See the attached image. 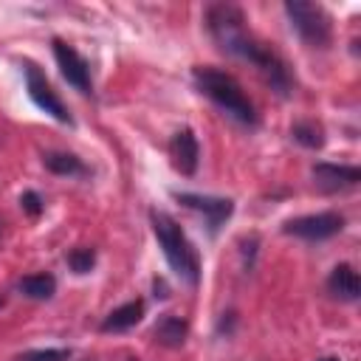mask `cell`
<instances>
[{"label": "cell", "mask_w": 361, "mask_h": 361, "mask_svg": "<svg viewBox=\"0 0 361 361\" xmlns=\"http://www.w3.org/2000/svg\"><path fill=\"white\" fill-rule=\"evenodd\" d=\"M68 268L73 271V274H90L93 271V265H96V251L93 248H87V245H82V248H73V251H68Z\"/></svg>", "instance_id": "obj_17"}, {"label": "cell", "mask_w": 361, "mask_h": 361, "mask_svg": "<svg viewBox=\"0 0 361 361\" xmlns=\"http://www.w3.org/2000/svg\"><path fill=\"white\" fill-rule=\"evenodd\" d=\"M20 206H23V212H25L28 217H39V214H42V209H45L42 197H39L34 189H28V192H23V195H20Z\"/></svg>", "instance_id": "obj_19"}, {"label": "cell", "mask_w": 361, "mask_h": 361, "mask_svg": "<svg viewBox=\"0 0 361 361\" xmlns=\"http://www.w3.org/2000/svg\"><path fill=\"white\" fill-rule=\"evenodd\" d=\"M42 164L54 175H68V178H87L90 175V169L85 166V161L76 158L73 152H45L42 155Z\"/></svg>", "instance_id": "obj_15"}, {"label": "cell", "mask_w": 361, "mask_h": 361, "mask_svg": "<svg viewBox=\"0 0 361 361\" xmlns=\"http://www.w3.org/2000/svg\"><path fill=\"white\" fill-rule=\"evenodd\" d=\"M175 200L197 214L206 217L209 223V234H217L220 226L231 217L234 212V200L231 197H212V195H195V192H175Z\"/></svg>", "instance_id": "obj_8"}, {"label": "cell", "mask_w": 361, "mask_h": 361, "mask_svg": "<svg viewBox=\"0 0 361 361\" xmlns=\"http://www.w3.org/2000/svg\"><path fill=\"white\" fill-rule=\"evenodd\" d=\"M144 310H147L144 299H130V302L113 307V310L102 319L99 330H102V333H124V330L135 327V324L144 319Z\"/></svg>", "instance_id": "obj_12"}, {"label": "cell", "mask_w": 361, "mask_h": 361, "mask_svg": "<svg viewBox=\"0 0 361 361\" xmlns=\"http://www.w3.org/2000/svg\"><path fill=\"white\" fill-rule=\"evenodd\" d=\"M169 158H172V166L180 172V175H195L197 172V164H200V144L195 138V133L189 127L178 130L172 138H169Z\"/></svg>", "instance_id": "obj_10"}, {"label": "cell", "mask_w": 361, "mask_h": 361, "mask_svg": "<svg viewBox=\"0 0 361 361\" xmlns=\"http://www.w3.org/2000/svg\"><path fill=\"white\" fill-rule=\"evenodd\" d=\"M17 290L25 296V299H34V302H45L56 293V276L42 271V274H28L17 282Z\"/></svg>", "instance_id": "obj_14"}, {"label": "cell", "mask_w": 361, "mask_h": 361, "mask_svg": "<svg viewBox=\"0 0 361 361\" xmlns=\"http://www.w3.org/2000/svg\"><path fill=\"white\" fill-rule=\"evenodd\" d=\"M192 82L228 118H234L243 127H257V121H259L257 118V110H254L251 99L243 93L240 82L231 73H226L220 68H212V65H197V68H192Z\"/></svg>", "instance_id": "obj_3"}, {"label": "cell", "mask_w": 361, "mask_h": 361, "mask_svg": "<svg viewBox=\"0 0 361 361\" xmlns=\"http://www.w3.org/2000/svg\"><path fill=\"white\" fill-rule=\"evenodd\" d=\"M186 336H189V324H186V319H180V316H175V313H164V316L155 322V327H152V338H155L158 344L169 347V350L183 347Z\"/></svg>", "instance_id": "obj_13"}, {"label": "cell", "mask_w": 361, "mask_h": 361, "mask_svg": "<svg viewBox=\"0 0 361 361\" xmlns=\"http://www.w3.org/2000/svg\"><path fill=\"white\" fill-rule=\"evenodd\" d=\"M341 228H344V214H338V212L302 214V217H290V220H285V226H282L285 234L299 237V240H307V243L330 240V237L341 234Z\"/></svg>", "instance_id": "obj_6"}, {"label": "cell", "mask_w": 361, "mask_h": 361, "mask_svg": "<svg viewBox=\"0 0 361 361\" xmlns=\"http://www.w3.org/2000/svg\"><path fill=\"white\" fill-rule=\"evenodd\" d=\"M3 305H6V296H3V293H0V307H3Z\"/></svg>", "instance_id": "obj_22"}, {"label": "cell", "mask_w": 361, "mask_h": 361, "mask_svg": "<svg viewBox=\"0 0 361 361\" xmlns=\"http://www.w3.org/2000/svg\"><path fill=\"white\" fill-rule=\"evenodd\" d=\"M51 51H54V59H56V68L62 73V79L79 90L82 96H93V79H90V62L68 42L62 39H54L51 42Z\"/></svg>", "instance_id": "obj_7"}, {"label": "cell", "mask_w": 361, "mask_h": 361, "mask_svg": "<svg viewBox=\"0 0 361 361\" xmlns=\"http://www.w3.org/2000/svg\"><path fill=\"white\" fill-rule=\"evenodd\" d=\"M23 73H25V90H28V99L42 110V113H48L51 118H56L59 124H73V116L68 113V107H65V102L56 96V90L51 87V82L45 79V73L34 65V62H25L23 65Z\"/></svg>", "instance_id": "obj_5"}, {"label": "cell", "mask_w": 361, "mask_h": 361, "mask_svg": "<svg viewBox=\"0 0 361 361\" xmlns=\"http://www.w3.org/2000/svg\"><path fill=\"white\" fill-rule=\"evenodd\" d=\"M285 14L307 48L324 51L333 42V23H330V14L324 11V6L307 3V0H288Z\"/></svg>", "instance_id": "obj_4"}, {"label": "cell", "mask_w": 361, "mask_h": 361, "mask_svg": "<svg viewBox=\"0 0 361 361\" xmlns=\"http://www.w3.org/2000/svg\"><path fill=\"white\" fill-rule=\"evenodd\" d=\"M206 28H209V37L214 39V45L223 54L254 65L276 96L288 99L293 93L296 82L290 76L288 62L274 48H268L265 42H259L251 34L240 6H234V3H212L206 8Z\"/></svg>", "instance_id": "obj_1"}, {"label": "cell", "mask_w": 361, "mask_h": 361, "mask_svg": "<svg viewBox=\"0 0 361 361\" xmlns=\"http://www.w3.org/2000/svg\"><path fill=\"white\" fill-rule=\"evenodd\" d=\"M155 296H158V299H166V296H169V293H166V285H164L161 279H155Z\"/></svg>", "instance_id": "obj_20"}, {"label": "cell", "mask_w": 361, "mask_h": 361, "mask_svg": "<svg viewBox=\"0 0 361 361\" xmlns=\"http://www.w3.org/2000/svg\"><path fill=\"white\" fill-rule=\"evenodd\" d=\"M290 138H293L296 144L307 147V149H322V147H324V127H322L319 121H313V118L296 121V124L290 127Z\"/></svg>", "instance_id": "obj_16"}, {"label": "cell", "mask_w": 361, "mask_h": 361, "mask_svg": "<svg viewBox=\"0 0 361 361\" xmlns=\"http://www.w3.org/2000/svg\"><path fill=\"white\" fill-rule=\"evenodd\" d=\"M327 290L338 302H358L361 299V279L350 262H338L327 276Z\"/></svg>", "instance_id": "obj_11"}, {"label": "cell", "mask_w": 361, "mask_h": 361, "mask_svg": "<svg viewBox=\"0 0 361 361\" xmlns=\"http://www.w3.org/2000/svg\"><path fill=\"white\" fill-rule=\"evenodd\" d=\"M316 361H338V358H333V355H324V358H316Z\"/></svg>", "instance_id": "obj_21"}, {"label": "cell", "mask_w": 361, "mask_h": 361, "mask_svg": "<svg viewBox=\"0 0 361 361\" xmlns=\"http://www.w3.org/2000/svg\"><path fill=\"white\" fill-rule=\"evenodd\" d=\"M71 347H42V350H25L14 361H71Z\"/></svg>", "instance_id": "obj_18"}, {"label": "cell", "mask_w": 361, "mask_h": 361, "mask_svg": "<svg viewBox=\"0 0 361 361\" xmlns=\"http://www.w3.org/2000/svg\"><path fill=\"white\" fill-rule=\"evenodd\" d=\"M310 178H313V186H316L319 192L336 195V192H347V189L358 186V180H361V169L353 166V164H330V161H319V164H313Z\"/></svg>", "instance_id": "obj_9"}, {"label": "cell", "mask_w": 361, "mask_h": 361, "mask_svg": "<svg viewBox=\"0 0 361 361\" xmlns=\"http://www.w3.org/2000/svg\"><path fill=\"white\" fill-rule=\"evenodd\" d=\"M149 223H152V234L164 251L166 265L175 271L180 282L195 288L200 282V254L186 237V231L180 228V223L161 209H149Z\"/></svg>", "instance_id": "obj_2"}]
</instances>
